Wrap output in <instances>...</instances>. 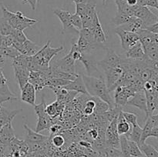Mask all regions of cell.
<instances>
[{"label": "cell", "instance_id": "obj_2", "mask_svg": "<svg viewBox=\"0 0 158 157\" xmlns=\"http://www.w3.org/2000/svg\"><path fill=\"white\" fill-rule=\"evenodd\" d=\"M50 44L51 40H49L47 43L43 46L35 55L32 56L34 65H35V71L45 70L49 69V64L53 57L64 49L63 46H60L59 48H52L50 46Z\"/></svg>", "mask_w": 158, "mask_h": 157}, {"label": "cell", "instance_id": "obj_41", "mask_svg": "<svg viewBox=\"0 0 158 157\" xmlns=\"http://www.w3.org/2000/svg\"><path fill=\"white\" fill-rule=\"evenodd\" d=\"M86 11V4L83 3H78L76 4V13L80 15V17L83 16Z\"/></svg>", "mask_w": 158, "mask_h": 157}, {"label": "cell", "instance_id": "obj_50", "mask_svg": "<svg viewBox=\"0 0 158 157\" xmlns=\"http://www.w3.org/2000/svg\"><path fill=\"white\" fill-rule=\"evenodd\" d=\"M90 0H73V2H75V4H78V3H83V4H86L88 3Z\"/></svg>", "mask_w": 158, "mask_h": 157}, {"label": "cell", "instance_id": "obj_36", "mask_svg": "<svg viewBox=\"0 0 158 157\" xmlns=\"http://www.w3.org/2000/svg\"><path fill=\"white\" fill-rule=\"evenodd\" d=\"M51 143H52V146H54L55 147L61 148L66 143V139L63 136V135L56 134L51 138Z\"/></svg>", "mask_w": 158, "mask_h": 157}, {"label": "cell", "instance_id": "obj_8", "mask_svg": "<svg viewBox=\"0 0 158 157\" xmlns=\"http://www.w3.org/2000/svg\"><path fill=\"white\" fill-rule=\"evenodd\" d=\"M75 62L76 61L73 58L72 52L70 50L67 55H65L64 57H63L60 59L57 60V61L52 62L51 65L56 67L60 71L73 74L76 73Z\"/></svg>", "mask_w": 158, "mask_h": 157}, {"label": "cell", "instance_id": "obj_3", "mask_svg": "<svg viewBox=\"0 0 158 157\" xmlns=\"http://www.w3.org/2000/svg\"><path fill=\"white\" fill-rule=\"evenodd\" d=\"M1 10L2 12V17L7 20L8 22L13 29L23 31L38 22V20L29 18L19 11L16 12H11L2 4Z\"/></svg>", "mask_w": 158, "mask_h": 157}, {"label": "cell", "instance_id": "obj_35", "mask_svg": "<svg viewBox=\"0 0 158 157\" xmlns=\"http://www.w3.org/2000/svg\"><path fill=\"white\" fill-rule=\"evenodd\" d=\"M122 114L124 119L132 126L137 124V115L132 112H127V111H122Z\"/></svg>", "mask_w": 158, "mask_h": 157}, {"label": "cell", "instance_id": "obj_34", "mask_svg": "<svg viewBox=\"0 0 158 157\" xmlns=\"http://www.w3.org/2000/svg\"><path fill=\"white\" fill-rule=\"evenodd\" d=\"M70 24L77 29L78 31L81 30L83 29V22H82L81 17L77 13L71 14L70 16Z\"/></svg>", "mask_w": 158, "mask_h": 157}, {"label": "cell", "instance_id": "obj_37", "mask_svg": "<svg viewBox=\"0 0 158 157\" xmlns=\"http://www.w3.org/2000/svg\"><path fill=\"white\" fill-rule=\"evenodd\" d=\"M0 94L9 97H17L14 93H12L10 91V89L9 87V83L5 82V83H0Z\"/></svg>", "mask_w": 158, "mask_h": 157}, {"label": "cell", "instance_id": "obj_52", "mask_svg": "<svg viewBox=\"0 0 158 157\" xmlns=\"http://www.w3.org/2000/svg\"><path fill=\"white\" fill-rule=\"evenodd\" d=\"M102 1H103V4H105V3H106V0H102Z\"/></svg>", "mask_w": 158, "mask_h": 157}, {"label": "cell", "instance_id": "obj_39", "mask_svg": "<svg viewBox=\"0 0 158 157\" xmlns=\"http://www.w3.org/2000/svg\"><path fill=\"white\" fill-rule=\"evenodd\" d=\"M46 102H45L44 98H43V96L42 97L41 103H40V104L35 105V106H34V111H35V115H36V116L46 113Z\"/></svg>", "mask_w": 158, "mask_h": 157}, {"label": "cell", "instance_id": "obj_20", "mask_svg": "<svg viewBox=\"0 0 158 157\" xmlns=\"http://www.w3.org/2000/svg\"><path fill=\"white\" fill-rule=\"evenodd\" d=\"M125 58H131V59H143L145 57L144 51L140 42L134 45V46L130 48L125 52Z\"/></svg>", "mask_w": 158, "mask_h": 157}, {"label": "cell", "instance_id": "obj_28", "mask_svg": "<svg viewBox=\"0 0 158 157\" xmlns=\"http://www.w3.org/2000/svg\"><path fill=\"white\" fill-rule=\"evenodd\" d=\"M138 146L142 154L144 155V157H158L157 150L151 145L143 143H140Z\"/></svg>", "mask_w": 158, "mask_h": 157}, {"label": "cell", "instance_id": "obj_42", "mask_svg": "<svg viewBox=\"0 0 158 157\" xmlns=\"http://www.w3.org/2000/svg\"><path fill=\"white\" fill-rule=\"evenodd\" d=\"M15 100H18V97H9L0 94V105H2L4 103H6V102L15 101Z\"/></svg>", "mask_w": 158, "mask_h": 157}, {"label": "cell", "instance_id": "obj_10", "mask_svg": "<svg viewBox=\"0 0 158 157\" xmlns=\"http://www.w3.org/2000/svg\"><path fill=\"white\" fill-rule=\"evenodd\" d=\"M80 61L83 64L89 76H94L97 77V76H99L98 78H103L100 71L98 69L97 62H96L94 58L86 55H83Z\"/></svg>", "mask_w": 158, "mask_h": 157}, {"label": "cell", "instance_id": "obj_21", "mask_svg": "<svg viewBox=\"0 0 158 157\" xmlns=\"http://www.w3.org/2000/svg\"><path fill=\"white\" fill-rule=\"evenodd\" d=\"M41 46L27 38L22 45V48L19 52L23 55H28V56H33L41 49Z\"/></svg>", "mask_w": 158, "mask_h": 157}, {"label": "cell", "instance_id": "obj_6", "mask_svg": "<svg viewBox=\"0 0 158 157\" xmlns=\"http://www.w3.org/2000/svg\"><path fill=\"white\" fill-rule=\"evenodd\" d=\"M54 14L60 18L63 24V34H72V35H79V31L76 29L72 25L70 24V16L71 13L68 11L63 10V9H56L53 10Z\"/></svg>", "mask_w": 158, "mask_h": 157}, {"label": "cell", "instance_id": "obj_23", "mask_svg": "<svg viewBox=\"0 0 158 157\" xmlns=\"http://www.w3.org/2000/svg\"><path fill=\"white\" fill-rule=\"evenodd\" d=\"M65 104L56 101L54 103L46 105V112L51 119H56L60 116L64 109Z\"/></svg>", "mask_w": 158, "mask_h": 157}, {"label": "cell", "instance_id": "obj_19", "mask_svg": "<svg viewBox=\"0 0 158 157\" xmlns=\"http://www.w3.org/2000/svg\"><path fill=\"white\" fill-rule=\"evenodd\" d=\"M24 128L26 131V137L25 142L27 143H43L49 139V136L43 134H40V132H36L31 129L27 125H24Z\"/></svg>", "mask_w": 158, "mask_h": 157}, {"label": "cell", "instance_id": "obj_55", "mask_svg": "<svg viewBox=\"0 0 158 157\" xmlns=\"http://www.w3.org/2000/svg\"><path fill=\"white\" fill-rule=\"evenodd\" d=\"M83 157H87V156H83Z\"/></svg>", "mask_w": 158, "mask_h": 157}, {"label": "cell", "instance_id": "obj_49", "mask_svg": "<svg viewBox=\"0 0 158 157\" xmlns=\"http://www.w3.org/2000/svg\"><path fill=\"white\" fill-rule=\"evenodd\" d=\"M127 4L131 6H136L137 5V0H127Z\"/></svg>", "mask_w": 158, "mask_h": 157}, {"label": "cell", "instance_id": "obj_7", "mask_svg": "<svg viewBox=\"0 0 158 157\" xmlns=\"http://www.w3.org/2000/svg\"><path fill=\"white\" fill-rule=\"evenodd\" d=\"M115 32L120 39V44L123 50L127 51L139 42V37L136 32H128L116 28Z\"/></svg>", "mask_w": 158, "mask_h": 157}, {"label": "cell", "instance_id": "obj_31", "mask_svg": "<svg viewBox=\"0 0 158 157\" xmlns=\"http://www.w3.org/2000/svg\"><path fill=\"white\" fill-rule=\"evenodd\" d=\"M1 50L2 54V55L6 59H8V58L13 59L14 58H15V57H17L19 55L21 54L13 46H8V47L4 48V49H1Z\"/></svg>", "mask_w": 158, "mask_h": 157}, {"label": "cell", "instance_id": "obj_56", "mask_svg": "<svg viewBox=\"0 0 158 157\" xmlns=\"http://www.w3.org/2000/svg\"><path fill=\"white\" fill-rule=\"evenodd\" d=\"M141 157H143V156H141Z\"/></svg>", "mask_w": 158, "mask_h": 157}, {"label": "cell", "instance_id": "obj_46", "mask_svg": "<svg viewBox=\"0 0 158 157\" xmlns=\"http://www.w3.org/2000/svg\"><path fill=\"white\" fill-rule=\"evenodd\" d=\"M150 137H154L157 138L158 137V126H155L152 128L150 133Z\"/></svg>", "mask_w": 158, "mask_h": 157}, {"label": "cell", "instance_id": "obj_44", "mask_svg": "<svg viewBox=\"0 0 158 157\" xmlns=\"http://www.w3.org/2000/svg\"><path fill=\"white\" fill-rule=\"evenodd\" d=\"M117 7V11H120L127 4V0H114Z\"/></svg>", "mask_w": 158, "mask_h": 157}, {"label": "cell", "instance_id": "obj_47", "mask_svg": "<svg viewBox=\"0 0 158 157\" xmlns=\"http://www.w3.org/2000/svg\"><path fill=\"white\" fill-rule=\"evenodd\" d=\"M26 3H29L30 5L31 8H32V10H35V8H36V3L37 0H25Z\"/></svg>", "mask_w": 158, "mask_h": 157}, {"label": "cell", "instance_id": "obj_15", "mask_svg": "<svg viewBox=\"0 0 158 157\" xmlns=\"http://www.w3.org/2000/svg\"><path fill=\"white\" fill-rule=\"evenodd\" d=\"M14 69L15 81L21 89L29 81V76L30 71L24 66H12Z\"/></svg>", "mask_w": 158, "mask_h": 157}, {"label": "cell", "instance_id": "obj_9", "mask_svg": "<svg viewBox=\"0 0 158 157\" xmlns=\"http://www.w3.org/2000/svg\"><path fill=\"white\" fill-rule=\"evenodd\" d=\"M87 29H90L92 31L93 34H94V38L95 41L97 42L98 44L103 46L104 43L106 42V35L105 34L104 31H103V28H102L101 23H100V19H99L98 14L97 12L94 14V18H93L92 24Z\"/></svg>", "mask_w": 158, "mask_h": 157}, {"label": "cell", "instance_id": "obj_53", "mask_svg": "<svg viewBox=\"0 0 158 157\" xmlns=\"http://www.w3.org/2000/svg\"><path fill=\"white\" fill-rule=\"evenodd\" d=\"M2 55V50L0 49V55Z\"/></svg>", "mask_w": 158, "mask_h": 157}, {"label": "cell", "instance_id": "obj_29", "mask_svg": "<svg viewBox=\"0 0 158 157\" xmlns=\"http://www.w3.org/2000/svg\"><path fill=\"white\" fill-rule=\"evenodd\" d=\"M120 148L121 157H131L128 146V139L125 135H120Z\"/></svg>", "mask_w": 158, "mask_h": 157}, {"label": "cell", "instance_id": "obj_25", "mask_svg": "<svg viewBox=\"0 0 158 157\" xmlns=\"http://www.w3.org/2000/svg\"><path fill=\"white\" fill-rule=\"evenodd\" d=\"M52 124H53V120L47 115V113L38 115L37 116V125L35 132H40L41 131L49 129V128Z\"/></svg>", "mask_w": 158, "mask_h": 157}, {"label": "cell", "instance_id": "obj_33", "mask_svg": "<svg viewBox=\"0 0 158 157\" xmlns=\"http://www.w3.org/2000/svg\"><path fill=\"white\" fill-rule=\"evenodd\" d=\"M128 146H129V151L131 157H141L143 156L141 151L140 150L138 144L134 142L128 140Z\"/></svg>", "mask_w": 158, "mask_h": 157}, {"label": "cell", "instance_id": "obj_30", "mask_svg": "<svg viewBox=\"0 0 158 157\" xmlns=\"http://www.w3.org/2000/svg\"><path fill=\"white\" fill-rule=\"evenodd\" d=\"M13 28L9 25L7 20L3 17H0V35H7L12 34Z\"/></svg>", "mask_w": 158, "mask_h": 157}, {"label": "cell", "instance_id": "obj_22", "mask_svg": "<svg viewBox=\"0 0 158 157\" xmlns=\"http://www.w3.org/2000/svg\"><path fill=\"white\" fill-rule=\"evenodd\" d=\"M64 88L67 90L75 91L78 93H87L82 75H80V74L73 81L69 82L66 86H65Z\"/></svg>", "mask_w": 158, "mask_h": 157}, {"label": "cell", "instance_id": "obj_11", "mask_svg": "<svg viewBox=\"0 0 158 157\" xmlns=\"http://www.w3.org/2000/svg\"><path fill=\"white\" fill-rule=\"evenodd\" d=\"M106 50V55L104 58L100 62H97L98 66L101 68L106 67V66H117L120 65V60L121 56L117 55L113 49L110 48H105Z\"/></svg>", "mask_w": 158, "mask_h": 157}, {"label": "cell", "instance_id": "obj_24", "mask_svg": "<svg viewBox=\"0 0 158 157\" xmlns=\"http://www.w3.org/2000/svg\"><path fill=\"white\" fill-rule=\"evenodd\" d=\"M117 129L119 135H123L126 137H127L129 135L130 132L131 131V124L128 123L124 119V118L123 116V114H122V111H120V113L118 114V117H117Z\"/></svg>", "mask_w": 158, "mask_h": 157}, {"label": "cell", "instance_id": "obj_32", "mask_svg": "<svg viewBox=\"0 0 158 157\" xmlns=\"http://www.w3.org/2000/svg\"><path fill=\"white\" fill-rule=\"evenodd\" d=\"M130 18H131V16H128V15L123 13V12H117V14H116L115 17L113 18L112 22L114 25H116L118 27V26H120L127 22L129 21Z\"/></svg>", "mask_w": 158, "mask_h": 157}, {"label": "cell", "instance_id": "obj_26", "mask_svg": "<svg viewBox=\"0 0 158 157\" xmlns=\"http://www.w3.org/2000/svg\"><path fill=\"white\" fill-rule=\"evenodd\" d=\"M77 45L79 51L81 52L82 55H86V54H88L92 50L100 48V46L91 44L90 42H89L86 38L82 37L81 35H79V38L77 42Z\"/></svg>", "mask_w": 158, "mask_h": 157}, {"label": "cell", "instance_id": "obj_54", "mask_svg": "<svg viewBox=\"0 0 158 157\" xmlns=\"http://www.w3.org/2000/svg\"><path fill=\"white\" fill-rule=\"evenodd\" d=\"M69 1H71V2H73V0H69Z\"/></svg>", "mask_w": 158, "mask_h": 157}, {"label": "cell", "instance_id": "obj_17", "mask_svg": "<svg viewBox=\"0 0 158 157\" xmlns=\"http://www.w3.org/2000/svg\"><path fill=\"white\" fill-rule=\"evenodd\" d=\"M145 27L146 26H145L144 23L143 22L142 20H140V18L136 16H131L127 22L117 28L122 29V30L128 31V32H137L140 29H145Z\"/></svg>", "mask_w": 158, "mask_h": 157}, {"label": "cell", "instance_id": "obj_14", "mask_svg": "<svg viewBox=\"0 0 158 157\" xmlns=\"http://www.w3.org/2000/svg\"><path fill=\"white\" fill-rule=\"evenodd\" d=\"M21 100L34 106L35 105V89L31 83H27L21 89Z\"/></svg>", "mask_w": 158, "mask_h": 157}, {"label": "cell", "instance_id": "obj_45", "mask_svg": "<svg viewBox=\"0 0 158 157\" xmlns=\"http://www.w3.org/2000/svg\"><path fill=\"white\" fill-rule=\"evenodd\" d=\"M79 144H80V146L82 147H84V149H88V148H93L92 144H91L89 142L85 141V140H80L79 142Z\"/></svg>", "mask_w": 158, "mask_h": 157}, {"label": "cell", "instance_id": "obj_27", "mask_svg": "<svg viewBox=\"0 0 158 157\" xmlns=\"http://www.w3.org/2000/svg\"><path fill=\"white\" fill-rule=\"evenodd\" d=\"M141 134H142V128L140 127V125L137 124L132 126V129H131V132H130L129 135L127 137L128 140L134 142L137 144H140V139H141Z\"/></svg>", "mask_w": 158, "mask_h": 157}, {"label": "cell", "instance_id": "obj_12", "mask_svg": "<svg viewBox=\"0 0 158 157\" xmlns=\"http://www.w3.org/2000/svg\"><path fill=\"white\" fill-rule=\"evenodd\" d=\"M136 33L138 35L139 42L143 49H146L153 43L158 42V34L152 33L145 29H140Z\"/></svg>", "mask_w": 158, "mask_h": 157}, {"label": "cell", "instance_id": "obj_38", "mask_svg": "<svg viewBox=\"0 0 158 157\" xmlns=\"http://www.w3.org/2000/svg\"><path fill=\"white\" fill-rule=\"evenodd\" d=\"M12 36H13L14 39L16 40V41L22 43V44H23V43L28 38L27 37H26V35H25L24 32H23V31L19 30V29H13V30H12Z\"/></svg>", "mask_w": 158, "mask_h": 157}, {"label": "cell", "instance_id": "obj_4", "mask_svg": "<svg viewBox=\"0 0 158 157\" xmlns=\"http://www.w3.org/2000/svg\"><path fill=\"white\" fill-rule=\"evenodd\" d=\"M114 90V106L122 109L123 106H126L130 98H132L135 94V92L133 89L127 86H118Z\"/></svg>", "mask_w": 158, "mask_h": 157}, {"label": "cell", "instance_id": "obj_1", "mask_svg": "<svg viewBox=\"0 0 158 157\" xmlns=\"http://www.w3.org/2000/svg\"><path fill=\"white\" fill-rule=\"evenodd\" d=\"M86 92L91 96L98 97L109 106V109H114V102L103 78L81 75Z\"/></svg>", "mask_w": 158, "mask_h": 157}, {"label": "cell", "instance_id": "obj_16", "mask_svg": "<svg viewBox=\"0 0 158 157\" xmlns=\"http://www.w3.org/2000/svg\"><path fill=\"white\" fill-rule=\"evenodd\" d=\"M15 138L12 122L6 123L0 129V143L9 146L12 140Z\"/></svg>", "mask_w": 158, "mask_h": 157}, {"label": "cell", "instance_id": "obj_13", "mask_svg": "<svg viewBox=\"0 0 158 157\" xmlns=\"http://www.w3.org/2000/svg\"><path fill=\"white\" fill-rule=\"evenodd\" d=\"M126 106H135V107L138 108L139 109L144 112L147 115V101L144 91L140 90L138 92H136L134 96L131 99L128 100Z\"/></svg>", "mask_w": 158, "mask_h": 157}, {"label": "cell", "instance_id": "obj_48", "mask_svg": "<svg viewBox=\"0 0 158 157\" xmlns=\"http://www.w3.org/2000/svg\"><path fill=\"white\" fill-rule=\"evenodd\" d=\"M6 48V44L4 41V35H0V49H3Z\"/></svg>", "mask_w": 158, "mask_h": 157}, {"label": "cell", "instance_id": "obj_5", "mask_svg": "<svg viewBox=\"0 0 158 157\" xmlns=\"http://www.w3.org/2000/svg\"><path fill=\"white\" fill-rule=\"evenodd\" d=\"M134 16L137 17L140 20L143 21L145 26H148L154 23L158 22L157 15H155L151 9L147 6H139L136 5L134 6ZM145 27V28H146Z\"/></svg>", "mask_w": 158, "mask_h": 157}, {"label": "cell", "instance_id": "obj_43", "mask_svg": "<svg viewBox=\"0 0 158 157\" xmlns=\"http://www.w3.org/2000/svg\"><path fill=\"white\" fill-rule=\"evenodd\" d=\"M145 29L148 30L149 32H152V33L158 34V22L154 23V24L147 26V27L145 28Z\"/></svg>", "mask_w": 158, "mask_h": 157}, {"label": "cell", "instance_id": "obj_51", "mask_svg": "<svg viewBox=\"0 0 158 157\" xmlns=\"http://www.w3.org/2000/svg\"><path fill=\"white\" fill-rule=\"evenodd\" d=\"M20 1H21L23 4H25V3H26V1H25V0H20Z\"/></svg>", "mask_w": 158, "mask_h": 157}, {"label": "cell", "instance_id": "obj_40", "mask_svg": "<svg viewBox=\"0 0 158 157\" xmlns=\"http://www.w3.org/2000/svg\"><path fill=\"white\" fill-rule=\"evenodd\" d=\"M137 5L158 9V0H137Z\"/></svg>", "mask_w": 158, "mask_h": 157}, {"label": "cell", "instance_id": "obj_18", "mask_svg": "<svg viewBox=\"0 0 158 157\" xmlns=\"http://www.w3.org/2000/svg\"><path fill=\"white\" fill-rule=\"evenodd\" d=\"M145 121H146V123L144 125V127L142 128V134L140 144V143H145V141L149 138L150 133H151V131L152 129V128L155 126H158L157 114L151 115Z\"/></svg>", "mask_w": 158, "mask_h": 157}]
</instances>
